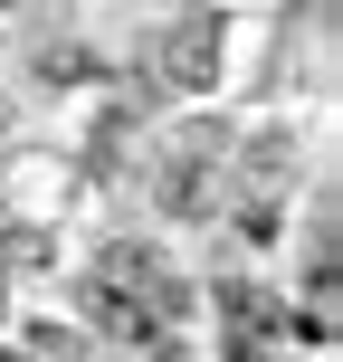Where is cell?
<instances>
[{"mask_svg":"<svg viewBox=\"0 0 343 362\" xmlns=\"http://www.w3.org/2000/svg\"><path fill=\"white\" fill-rule=\"evenodd\" d=\"M219 57H229V29H219V10H181L163 29V57H153V76H163L172 95H200L219 86Z\"/></svg>","mask_w":343,"mask_h":362,"instance_id":"obj_1","label":"cell"},{"mask_svg":"<svg viewBox=\"0 0 343 362\" xmlns=\"http://www.w3.org/2000/svg\"><path fill=\"white\" fill-rule=\"evenodd\" d=\"M296 163V134H257L248 144V172H286Z\"/></svg>","mask_w":343,"mask_h":362,"instance_id":"obj_2","label":"cell"},{"mask_svg":"<svg viewBox=\"0 0 343 362\" xmlns=\"http://www.w3.org/2000/svg\"><path fill=\"white\" fill-rule=\"evenodd\" d=\"M0 362H38V353H0Z\"/></svg>","mask_w":343,"mask_h":362,"instance_id":"obj_3","label":"cell"}]
</instances>
